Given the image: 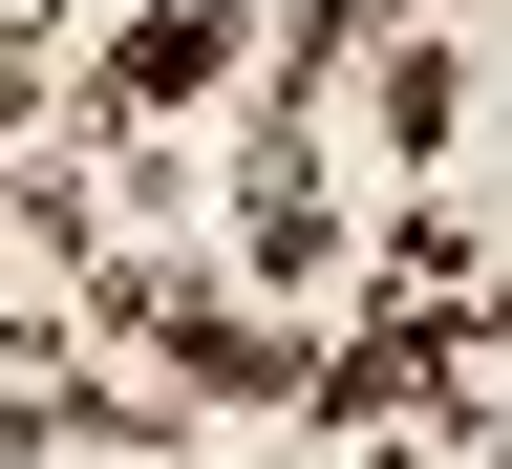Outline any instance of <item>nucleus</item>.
Here are the masks:
<instances>
[{"instance_id": "f257e3e1", "label": "nucleus", "mask_w": 512, "mask_h": 469, "mask_svg": "<svg viewBox=\"0 0 512 469\" xmlns=\"http://www.w3.org/2000/svg\"><path fill=\"white\" fill-rule=\"evenodd\" d=\"M214 43H235V0H150V43H128V107H171V86H214Z\"/></svg>"}]
</instances>
